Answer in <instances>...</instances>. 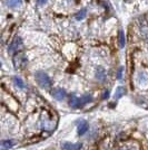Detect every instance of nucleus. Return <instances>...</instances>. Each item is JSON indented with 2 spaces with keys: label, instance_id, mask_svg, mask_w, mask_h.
I'll return each mask as SVG.
<instances>
[{
  "label": "nucleus",
  "instance_id": "1",
  "mask_svg": "<svg viewBox=\"0 0 148 150\" xmlns=\"http://www.w3.org/2000/svg\"><path fill=\"white\" fill-rule=\"evenodd\" d=\"M35 79H36L37 83L39 84V86H41L43 88H49L51 86V79L49 77V75L43 72V71L36 72Z\"/></svg>",
  "mask_w": 148,
  "mask_h": 150
},
{
  "label": "nucleus",
  "instance_id": "2",
  "mask_svg": "<svg viewBox=\"0 0 148 150\" xmlns=\"http://www.w3.org/2000/svg\"><path fill=\"white\" fill-rule=\"evenodd\" d=\"M21 48H22V39L17 36L8 46V52L9 53H18V50H20Z\"/></svg>",
  "mask_w": 148,
  "mask_h": 150
},
{
  "label": "nucleus",
  "instance_id": "3",
  "mask_svg": "<svg viewBox=\"0 0 148 150\" xmlns=\"http://www.w3.org/2000/svg\"><path fill=\"white\" fill-rule=\"evenodd\" d=\"M13 64L16 69H21L27 64V58L24 54H16L13 57Z\"/></svg>",
  "mask_w": 148,
  "mask_h": 150
},
{
  "label": "nucleus",
  "instance_id": "4",
  "mask_svg": "<svg viewBox=\"0 0 148 150\" xmlns=\"http://www.w3.org/2000/svg\"><path fill=\"white\" fill-rule=\"evenodd\" d=\"M51 95H52V98L56 99L57 101H62L65 98H66V91L61 88H56L52 90V92H51Z\"/></svg>",
  "mask_w": 148,
  "mask_h": 150
},
{
  "label": "nucleus",
  "instance_id": "5",
  "mask_svg": "<svg viewBox=\"0 0 148 150\" xmlns=\"http://www.w3.org/2000/svg\"><path fill=\"white\" fill-rule=\"evenodd\" d=\"M88 128H89V125L86 120H81L78 123V128H77V131H78V134L79 136H84L87 131H88Z\"/></svg>",
  "mask_w": 148,
  "mask_h": 150
},
{
  "label": "nucleus",
  "instance_id": "6",
  "mask_svg": "<svg viewBox=\"0 0 148 150\" xmlns=\"http://www.w3.org/2000/svg\"><path fill=\"white\" fill-rule=\"evenodd\" d=\"M81 144H70V142H64L62 149L64 150H80Z\"/></svg>",
  "mask_w": 148,
  "mask_h": 150
},
{
  "label": "nucleus",
  "instance_id": "7",
  "mask_svg": "<svg viewBox=\"0 0 148 150\" xmlns=\"http://www.w3.org/2000/svg\"><path fill=\"white\" fill-rule=\"evenodd\" d=\"M93 101V96L90 95L89 93L87 94H84V95H81L80 98H79V103H80V108L87 104V103H89V102H91Z\"/></svg>",
  "mask_w": 148,
  "mask_h": 150
},
{
  "label": "nucleus",
  "instance_id": "8",
  "mask_svg": "<svg viewBox=\"0 0 148 150\" xmlns=\"http://www.w3.org/2000/svg\"><path fill=\"white\" fill-rule=\"evenodd\" d=\"M69 106H71L73 109H78V108H80L79 98H77L75 94H73V95L70 96V100H69Z\"/></svg>",
  "mask_w": 148,
  "mask_h": 150
},
{
  "label": "nucleus",
  "instance_id": "9",
  "mask_svg": "<svg viewBox=\"0 0 148 150\" xmlns=\"http://www.w3.org/2000/svg\"><path fill=\"white\" fill-rule=\"evenodd\" d=\"M96 77L97 80L100 82H104L106 80V73H105V69L103 67H98L97 69V72H96Z\"/></svg>",
  "mask_w": 148,
  "mask_h": 150
},
{
  "label": "nucleus",
  "instance_id": "10",
  "mask_svg": "<svg viewBox=\"0 0 148 150\" xmlns=\"http://www.w3.org/2000/svg\"><path fill=\"white\" fill-rule=\"evenodd\" d=\"M125 93H126L125 88H123V86H118V88H116V92H115V95H114V99H115V100H119L121 96L125 95Z\"/></svg>",
  "mask_w": 148,
  "mask_h": 150
},
{
  "label": "nucleus",
  "instance_id": "11",
  "mask_svg": "<svg viewBox=\"0 0 148 150\" xmlns=\"http://www.w3.org/2000/svg\"><path fill=\"white\" fill-rule=\"evenodd\" d=\"M21 4V0H6V5L9 8H16Z\"/></svg>",
  "mask_w": 148,
  "mask_h": 150
},
{
  "label": "nucleus",
  "instance_id": "12",
  "mask_svg": "<svg viewBox=\"0 0 148 150\" xmlns=\"http://www.w3.org/2000/svg\"><path fill=\"white\" fill-rule=\"evenodd\" d=\"M118 42H119V46L120 48H124L125 47V35H124V31L123 30H119V34H118Z\"/></svg>",
  "mask_w": 148,
  "mask_h": 150
},
{
  "label": "nucleus",
  "instance_id": "13",
  "mask_svg": "<svg viewBox=\"0 0 148 150\" xmlns=\"http://www.w3.org/2000/svg\"><path fill=\"white\" fill-rule=\"evenodd\" d=\"M13 144H15V142H13V140H2L1 141V147L5 149H9V148H11V147H13Z\"/></svg>",
  "mask_w": 148,
  "mask_h": 150
},
{
  "label": "nucleus",
  "instance_id": "14",
  "mask_svg": "<svg viewBox=\"0 0 148 150\" xmlns=\"http://www.w3.org/2000/svg\"><path fill=\"white\" fill-rule=\"evenodd\" d=\"M13 83H15L16 86H18L19 88H25V83H24V81H22L20 77H18V76H15V77H13Z\"/></svg>",
  "mask_w": 148,
  "mask_h": 150
},
{
  "label": "nucleus",
  "instance_id": "15",
  "mask_svg": "<svg viewBox=\"0 0 148 150\" xmlns=\"http://www.w3.org/2000/svg\"><path fill=\"white\" fill-rule=\"evenodd\" d=\"M86 15H87L86 9H81L80 11L77 13V15H76V19H77V20H81V19H84L86 17Z\"/></svg>",
  "mask_w": 148,
  "mask_h": 150
},
{
  "label": "nucleus",
  "instance_id": "16",
  "mask_svg": "<svg viewBox=\"0 0 148 150\" xmlns=\"http://www.w3.org/2000/svg\"><path fill=\"white\" fill-rule=\"evenodd\" d=\"M142 37L145 38V40L148 43V26L142 27Z\"/></svg>",
  "mask_w": 148,
  "mask_h": 150
},
{
  "label": "nucleus",
  "instance_id": "17",
  "mask_svg": "<svg viewBox=\"0 0 148 150\" xmlns=\"http://www.w3.org/2000/svg\"><path fill=\"white\" fill-rule=\"evenodd\" d=\"M123 67H119L118 69V72H117V79L118 80H120L121 79V76H123Z\"/></svg>",
  "mask_w": 148,
  "mask_h": 150
},
{
  "label": "nucleus",
  "instance_id": "18",
  "mask_svg": "<svg viewBox=\"0 0 148 150\" xmlns=\"http://www.w3.org/2000/svg\"><path fill=\"white\" fill-rule=\"evenodd\" d=\"M108 98H109V91L106 90V91H104V94H103V99L106 100V99H108Z\"/></svg>",
  "mask_w": 148,
  "mask_h": 150
},
{
  "label": "nucleus",
  "instance_id": "19",
  "mask_svg": "<svg viewBox=\"0 0 148 150\" xmlns=\"http://www.w3.org/2000/svg\"><path fill=\"white\" fill-rule=\"evenodd\" d=\"M46 2H47V0H37L38 5H43V4H46Z\"/></svg>",
  "mask_w": 148,
  "mask_h": 150
},
{
  "label": "nucleus",
  "instance_id": "20",
  "mask_svg": "<svg viewBox=\"0 0 148 150\" xmlns=\"http://www.w3.org/2000/svg\"><path fill=\"white\" fill-rule=\"evenodd\" d=\"M2 150H3V149H2Z\"/></svg>",
  "mask_w": 148,
  "mask_h": 150
}]
</instances>
